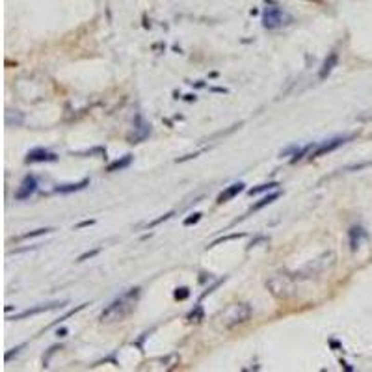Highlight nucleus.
Returning <instances> with one entry per match:
<instances>
[{
    "mask_svg": "<svg viewBox=\"0 0 372 372\" xmlns=\"http://www.w3.org/2000/svg\"><path fill=\"white\" fill-rule=\"evenodd\" d=\"M138 288H130L129 292L121 294L118 300L110 303L108 307L101 312V322L103 324H114V322H123L125 318L130 317V312L134 311L136 303H138Z\"/></svg>",
    "mask_w": 372,
    "mask_h": 372,
    "instance_id": "obj_1",
    "label": "nucleus"
},
{
    "mask_svg": "<svg viewBox=\"0 0 372 372\" xmlns=\"http://www.w3.org/2000/svg\"><path fill=\"white\" fill-rule=\"evenodd\" d=\"M249 317H251V307L248 303H233L218 315V324L225 329H231V327L248 322Z\"/></svg>",
    "mask_w": 372,
    "mask_h": 372,
    "instance_id": "obj_2",
    "label": "nucleus"
},
{
    "mask_svg": "<svg viewBox=\"0 0 372 372\" xmlns=\"http://www.w3.org/2000/svg\"><path fill=\"white\" fill-rule=\"evenodd\" d=\"M266 287L272 292V296L278 298V300H288V298H292L296 294V281L287 272L273 273L272 278L266 281Z\"/></svg>",
    "mask_w": 372,
    "mask_h": 372,
    "instance_id": "obj_3",
    "label": "nucleus"
},
{
    "mask_svg": "<svg viewBox=\"0 0 372 372\" xmlns=\"http://www.w3.org/2000/svg\"><path fill=\"white\" fill-rule=\"evenodd\" d=\"M292 21L290 15H287L278 6H266L263 11V26L268 30H276L283 25H288Z\"/></svg>",
    "mask_w": 372,
    "mask_h": 372,
    "instance_id": "obj_4",
    "label": "nucleus"
},
{
    "mask_svg": "<svg viewBox=\"0 0 372 372\" xmlns=\"http://www.w3.org/2000/svg\"><path fill=\"white\" fill-rule=\"evenodd\" d=\"M356 136L354 134H350V136H337V138L329 140V142H324V144H320L317 149H312L311 151V159H318V156H324V154L331 153V151H335V149H339L341 145H344L346 142H350V140H354Z\"/></svg>",
    "mask_w": 372,
    "mask_h": 372,
    "instance_id": "obj_5",
    "label": "nucleus"
},
{
    "mask_svg": "<svg viewBox=\"0 0 372 372\" xmlns=\"http://www.w3.org/2000/svg\"><path fill=\"white\" fill-rule=\"evenodd\" d=\"M35 188H37V181H35L34 175H28V177L23 179L19 190L15 192V199L17 201H25V199H28L35 192Z\"/></svg>",
    "mask_w": 372,
    "mask_h": 372,
    "instance_id": "obj_6",
    "label": "nucleus"
},
{
    "mask_svg": "<svg viewBox=\"0 0 372 372\" xmlns=\"http://www.w3.org/2000/svg\"><path fill=\"white\" fill-rule=\"evenodd\" d=\"M67 302H54V303H47V305H40V307H32V309H26V311L19 312V315H13L10 320H23V318H28V317H34V315H40V312H47V311H52V309H58V307H64Z\"/></svg>",
    "mask_w": 372,
    "mask_h": 372,
    "instance_id": "obj_7",
    "label": "nucleus"
},
{
    "mask_svg": "<svg viewBox=\"0 0 372 372\" xmlns=\"http://www.w3.org/2000/svg\"><path fill=\"white\" fill-rule=\"evenodd\" d=\"M58 156L54 153H50L47 149H32L28 154H26V164H37V162H56Z\"/></svg>",
    "mask_w": 372,
    "mask_h": 372,
    "instance_id": "obj_8",
    "label": "nucleus"
},
{
    "mask_svg": "<svg viewBox=\"0 0 372 372\" xmlns=\"http://www.w3.org/2000/svg\"><path fill=\"white\" fill-rule=\"evenodd\" d=\"M339 62V54L337 52H329V56L326 58V62H324V65L320 67V73H318V79L320 80H326L329 74H331V71L335 69V65H337Z\"/></svg>",
    "mask_w": 372,
    "mask_h": 372,
    "instance_id": "obj_9",
    "label": "nucleus"
},
{
    "mask_svg": "<svg viewBox=\"0 0 372 372\" xmlns=\"http://www.w3.org/2000/svg\"><path fill=\"white\" fill-rule=\"evenodd\" d=\"M242 190H244V183H234V184H231V186H227V188H225L222 193H220L218 203L220 205H222V203H227V201H231L233 198H237V195L240 192H242Z\"/></svg>",
    "mask_w": 372,
    "mask_h": 372,
    "instance_id": "obj_10",
    "label": "nucleus"
},
{
    "mask_svg": "<svg viewBox=\"0 0 372 372\" xmlns=\"http://www.w3.org/2000/svg\"><path fill=\"white\" fill-rule=\"evenodd\" d=\"M136 130H138V134H134L132 138V142L130 144H138V142H142V140H145L149 136V132H151V125H147V123H144L142 121V118H136Z\"/></svg>",
    "mask_w": 372,
    "mask_h": 372,
    "instance_id": "obj_11",
    "label": "nucleus"
},
{
    "mask_svg": "<svg viewBox=\"0 0 372 372\" xmlns=\"http://www.w3.org/2000/svg\"><path fill=\"white\" fill-rule=\"evenodd\" d=\"M89 184L88 179H84V181H80V183H71V184H60L58 188H56V192L58 193H73V192H80V190H84L86 186Z\"/></svg>",
    "mask_w": 372,
    "mask_h": 372,
    "instance_id": "obj_12",
    "label": "nucleus"
},
{
    "mask_svg": "<svg viewBox=\"0 0 372 372\" xmlns=\"http://www.w3.org/2000/svg\"><path fill=\"white\" fill-rule=\"evenodd\" d=\"M130 162H132V154H125V156H121V159L114 160V162L110 164L108 168H106V171H108V173H114V171H121V169L129 168Z\"/></svg>",
    "mask_w": 372,
    "mask_h": 372,
    "instance_id": "obj_13",
    "label": "nucleus"
},
{
    "mask_svg": "<svg viewBox=\"0 0 372 372\" xmlns=\"http://www.w3.org/2000/svg\"><path fill=\"white\" fill-rule=\"evenodd\" d=\"M348 234H350V248H352V251H356V249L359 248L361 238L367 237V233H365V229L363 227H352Z\"/></svg>",
    "mask_w": 372,
    "mask_h": 372,
    "instance_id": "obj_14",
    "label": "nucleus"
},
{
    "mask_svg": "<svg viewBox=\"0 0 372 372\" xmlns=\"http://www.w3.org/2000/svg\"><path fill=\"white\" fill-rule=\"evenodd\" d=\"M279 195H281V193H279V192H272V193H268L266 198H263V199H261V201H259V203H255V205H253V207H251V210H259V208H263V207H266V205L273 203V201H276V199H278Z\"/></svg>",
    "mask_w": 372,
    "mask_h": 372,
    "instance_id": "obj_15",
    "label": "nucleus"
},
{
    "mask_svg": "<svg viewBox=\"0 0 372 372\" xmlns=\"http://www.w3.org/2000/svg\"><path fill=\"white\" fill-rule=\"evenodd\" d=\"M279 184L278 183H268V184H261V186H257V188H251L249 190V195H257V193H261V192H270V190H273V188H278Z\"/></svg>",
    "mask_w": 372,
    "mask_h": 372,
    "instance_id": "obj_16",
    "label": "nucleus"
},
{
    "mask_svg": "<svg viewBox=\"0 0 372 372\" xmlns=\"http://www.w3.org/2000/svg\"><path fill=\"white\" fill-rule=\"evenodd\" d=\"M52 229H49V227H41V229H35V231H32V233H26V234H23V237H19L17 240H26V238H34V237H41V234H47V233H50Z\"/></svg>",
    "mask_w": 372,
    "mask_h": 372,
    "instance_id": "obj_17",
    "label": "nucleus"
},
{
    "mask_svg": "<svg viewBox=\"0 0 372 372\" xmlns=\"http://www.w3.org/2000/svg\"><path fill=\"white\" fill-rule=\"evenodd\" d=\"M188 320H190V322H195V324L201 322V320H203V309L198 305V307L193 309V311L188 315Z\"/></svg>",
    "mask_w": 372,
    "mask_h": 372,
    "instance_id": "obj_18",
    "label": "nucleus"
},
{
    "mask_svg": "<svg viewBox=\"0 0 372 372\" xmlns=\"http://www.w3.org/2000/svg\"><path fill=\"white\" fill-rule=\"evenodd\" d=\"M175 300H181V302H183V300H186V298L190 296V290L186 287H181V288H177V290H175Z\"/></svg>",
    "mask_w": 372,
    "mask_h": 372,
    "instance_id": "obj_19",
    "label": "nucleus"
},
{
    "mask_svg": "<svg viewBox=\"0 0 372 372\" xmlns=\"http://www.w3.org/2000/svg\"><path fill=\"white\" fill-rule=\"evenodd\" d=\"M201 216H203V214H201V212H195V214H192V216H190V218H186V220H184V225H192V223H198L199 220H201Z\"/></svg>",
    "mask_w": 372,
    "mask_h": 372,
    "instance_id": "obj_20",
    "label": "nucleus"
},
{
    "mask_svg": "<svg viewBox=\"0 0 372 372\" xmlns=\"http://www.w3.org/2000/svg\"><path fill=\"white\" fill-rule=\"evenodd\" d=\"M101 249L97 248V249H93V251H86L84 255H80L79 257V263H82V261H86V259H91V257H95V255H97V253H99Z\"/></svg>",
    "mask_w": 372,
    "mask_h": 372,
    "instance_id": "obj_21",
    "label": "nucleus"
},
{
    "mask_svg": "<svg viewBox=\"0 0 372 372\" xmlns=\"http://www.w3.org/2000/svg\"><path fill=\"white\" fill-rule=\"evenodd\" d=\"M173 216V212H168V214H164L162 218H159V220H154V222H151L149 223V227H154V225H159V223H162V222H166V220H169Z\"/></svg>",
    "mask_w": 372,
    "mask_h": 372,
    "instance_id": "obj_22",
    "label": "nucleus"
},
{
    "mask_svg": "<svg viewBox=\"0 0 372 372\" xmlns=\"http://www.w3.org/2000/svg\"><path fill=\"white\" fill-rule=\"evenodd\" d=\"M95 223V220H86V222H80L79 225H76V229H80V227H88V225H93Z\"/></svg>",
    "mask_w": 372,
    "mask_h": 372,
    "instance_id": "obj_23",
    "label": "nucleus"
},
{
    "mask_svg": "<svg viewBox=\"0 0 372 372\" xmlns=\"http://www.w3.org/2000/svg\"><path fill=\"white\" fill-rule=\"evenodd\" d=\"M65 335H67V329H65V327L58 329V337H65Z\"/></svg>",
    "mask_w": 372,
    "mask_h": 372,
    "instance_id": "obj_24",
    "label": "nucleus"
}]
</instances>
